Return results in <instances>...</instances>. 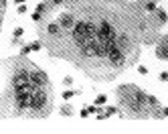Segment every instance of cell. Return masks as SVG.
Returning a JSON list of instances; mask_svg holds the SVG:
<instances>
[{"mask_svg": "<svg viewBox=\"0 0 168 134\" xmlns=\"http://www.w3.org/2000/svg\"><path fill=\"white\" fill-rule=\"evenodd\" d=\"M45 108H49V94L45 91V87H37L29 96V110L43 112Z\"/></svg>", "mask_w": 168, "mask_h": 134, "instance_id": "cell-1", "label": "cell"}, {"mask_svg": "<svg viewBox=\"0 0 168 134\" xmlns=\"http://www.w3.org/2000/svg\"><path fill=\"white\" fill-rule=\"evenodd\" d=\"M69 31H71V39H73V43H75L77 47H79L81 43H85L87 39H91L89 35H87L85 20H75V23H73V27Z\"/></svg>", "mask_w": 168, "mask_h": 134, "instance_id": "cell-2", "label": "cell"}, {"mask_svg": "<svg viewBox=\"0 0 168 134\" xmlns=\"http://www.w3.org/2000/svg\"><path fill=\"white\" fill-rule=\"evenodd\" d=\"M97 41H115V37H118V31H115V27L111 23H107V20H101L99 24H97Z\"/></svg>", "mask_w": 168, "mask_h": 134, "instance_id": "cell-3", "label": "cell"}, {"mask_svg": "<svg viewBox=\"0 0 168 134\" xmlns=\"http://www.w3.org/2000/svg\"><path fill=\"white\" fill-rule=\"evenodd\" d=\"M106 57L110 59V63H111L114 67H122V65L126 63V53L122 51V49L118 47L115 43H111V45H110V51H107Z\"/></svg>", "mask_w": 168, "mask_h": 134, "instance_id": "cell-4", "label": "cell"}, {"mask_svg": "<svg viewBox=\"0 0 168 134\" xmlns=\"http://www.w3.org/2000/svg\"><path fill=\"white\" fill-rule=\"evenodd\" d=\"M29 75H30V82L34 83L37 87H47L49 86V75L37 67H29Z\"/></svg>", "mask_w": 168, "mask_h": 134, "instance_id": "cell-5", "label": "cell"}, {"mask_svg": "<svg viewBox=\"0 0 168 134\" xmlns=\"http://www.w3.org/2000/svg\"><path fill=\"white\" fill-rule=\"evenodd\" d=\"M30 82V75H29V67H20V69H16L14 75H12V87L16 86H22V83Z\"/></svg>", "mask_w": 168, "mask_h": 134, "instance_id": "cell-6", "label": "cell"}, {"mask_svg": "<svg viewBox=\"0 0 168 134\" xmlns=\"http://www.w3.org/2000/svg\"><path fill=\"white\" fill-rule=\"evenodd\" d=\"M73 23H75V16H73L71 12H63V15H59V27H61V31H69L73 27Z\"/></svg>", "mask_w": 168, "mask_h": 134, "instance_id": "cell-7", "label": "cell"}, {"mask_svg": "<svg viewBox=\"0 0 168 134\" xmlns=\"http://www.w3.org/2000/svg\"><path fill=\"white\" fill-rule=\"evenodd\" d=\"M156 57H160V59H168V43L160 41V45L156 47Z\"/></svg>", "mask_w": 168, "mask_h": 134, "instance_id": "cell-8", "label": "cell"}, {"mask_svg": "<svg viewBox=\"0 0 168 134\" xmlns=\"http://www.w3.org/2000/svg\"><path fill=\"white\" fill-rule=\"evenodd\" d=\"M59 33H61V27H59V23H49V24H47V35H51V37H57Z\"/></svg>", "mask_w": 168, "mask_h": 134, "instance_id": "cell-9", "label": "cell"}, {"mask_svg": "<svg viewBox=\"0 0 168 134\" xmlns=\"http://www.w3.org/2000/svg\"><path fill=\"white\" fill-rule=\"evenodd\" d=\"M154 15H156V19H158L160 23H166V20H168V15H166V10H164V8H156V10H154Z\"/></svg>", "mask_w": 168, "mask_h": 134, "instance_id": "cell-10", "label": "cell"}, {"mask_svg": "<svg viewBox=\"0 0 168 134\" xmlns=\"http://www.w3.org/2000/svg\"><path fill=\"white\" fill-rule=\"evenodd\" d=\"M61 96H63V100H65V102H69L73 96H77V91H73V90H65V91L61 94Z\"/></svg>", "mask_w": 168, "mask_h": 134, "instance_id": "cell-11", "label": "cell"}, {"mask_svg": "<svg viewBox=\"0 0 168 134\" xmlns=\"http://www.w3.org/2000/svg\"><path fill=\"white\" fill-rule=\"evenodd\" d=\"M144 10H148V12H154V10H156V2H154V0H148V2L144 4Z\"/></svg>", "mask_w": 168, "mask_h": 134, "instance_id": "cell-12", "label": "cell"}, {"mask_svg": "<svg viewBox=\"0 0 168 134\" xmlns=\"http://www.w3.org/2000/svg\"><path fill=\"white\" fill-rule=\"evenodd\" d=\"M106 102H107V96H106V94H101V96H97V98H95V106H99V108L106 104Z\"/></svg>", "mask_w": 168, "mask_h": 134, "instance_id": "cell-13", "label": "cell"}, {"mask_svg": "<svg viewBox=\"0 0 168 134\" xmlns=\"http://www.w3.org/2000/svg\"><path fill=\"white\" fill-rule=\"evenodd\" d=\"M29 47H30V51H41V49H43V45L38 43V41H33V43H29Z\"/></svg>", "mask_w": 168, "mask_h": 134, "instance_id": "cell-14", "label": "cell"}, {"mask_svg": "<svg viewBox=\"0 0 168 134\" xmlns=\"http://www.w3.org/2000/svg\"><path fill=\"white\" fill-rule=\"evenodd\" d=\"M114 114H118V108H115V106H107V108H106V116H114Z\"/></svg>", "mask_w": 168, "mask_h": 134, "instance_id": "cell-15", "label": "cell"}, {"mask_svg": "<svg viewBox=\"0 0 168 134\" xmlns=\"http://www.w3.org/2000/svg\"><path fill=\"white\" fill-rule=\"evenodd\" d=\"M22 35H24V29H22V27H16V29H14V35H12V39H18V37H22Z\"/></svg>", "mask_w": 168, "mask_h": 134, "instance_id": "cell-16", "label": "cell"}, {"mask_svg": "<svg viewBox=\"0 0 168 134\" xmlns=\"http://www.w3.org/2000/svg\"><path fill=\"white\" fill-rule=\"evenodd\" d=\"M61 114H63V116H71V114H73L71 106H63V108H61Z\"/></svg>", "mask_w": 168, "mask_h": 134, "instance_id": "cell-17", "label": "cell"}, {"mask_svg": "<svg viewBox=\"0 0 168 134\" xmlns=\"http://www.w3.org/2000/svg\"><path fill=\"white\" fill-rule=\"evenodd\" d=\"M41 19H43V12L34 10V12H33V20H34V23H41Z\"/></svg>", "mask_w": 168, "mask_h": 134, "instance_id": "cell-18", "label": "cell"}, {"mask_svg": "<svg viewBox=\"0 0 168 134\" xmlns=\"http://www.w3.org/2000/svg\"><path fill=\"white\" fill-rule=\"evenodd\" d=\"M138 73H140V75H148V67H144V65H138Z\"/></svg>", "mask_w": 168, "mask_h": 134, "instance_id": "cell-19", "label": "cell"}, {"mask_svg": "<svg viewBox=\"0 0 168 134\" xmlns=\"http://www.w3.org/2000/svg\"><path fill=\"white\" fill-rule=\"evenodd\" d=\"M63 83H65V86H71V83H73V77H71V75H67L65 79H63Z\"/></svg>", "mask_w": 168, "mask_h": 134, "instance_id": "cell-20", "label": "cell"}, {"mask_svg": "<svg viewBox=\"0 0 168 134\" xmlns=\"http://www.w3.org/2000/svg\"><path fill=\"white\" fill-rule=\"evenodd\" d=\"M160 82H168V71H162V73H160Z\"/></svg>", "mask_w": 168, "mask_h": 134, "instance_id": "cell-21", "label": "cell"}, {"mask_svg": "<svg viewBox=\"0 0 168 134\" xmlns=\"http://www.w3.org/2000/svg\"><path fill=\"white\" fill-rule=\"evenodd\" d=\"M20 53H22V55H26V53H30V47H29V45H24V47L20 49Z\"/></svg>", "mask_w": 168, "mask_h": 134, "instance_id": "cell-22", "label": "cell"}, {"mask_svg": "<svg viewBox=\"0 0 168 134\" xmlns=\"http://www.w3.org/2000/svg\"><path fill=\"white\" fill-rule=\"evenodd\" d=\"M24 12H26V6H24V4H18V15H24Z\"/></svg>", "mask_w": 168, "mask_h": 134, "instance_id": "cell-23", "label": "cell"}, {"mask_svg": "<svg viewBox=\"0 0 168 134\" xmlns=\"http://www.w3.org/2000/svg\"><path fill=\"white\" fill-rule=\"evenodd\" d=\"M79 116H81V118H87V116H89V112H87V108H83V110L79 112Z\"/></svg>", "mask_w": 168, "mask_h": 134, "instance_id": "cell-24", "label": "cell"}, {"mask_svg": "<svg viewBox=\"0 0 168 134\" xmlns=\"http://www.w3.org/2000/svg\"><path fill=\"white\" fill-rule=\"evenodd\" d=\"M61 2H65V0H51V4H61Z\"/></svg>", "mask_w": 168, "mask_h": 134, "instance_id": "cell-25", "label": "cell"}, {"mask_svg": "<svg viewBox=\"0 0 168 134\" xmlns=\"http://www.w3.org/2000/svg\"><path fill=\"white\" fill-rule=\"evenodd\" d=\"M162 116H168V106H166V108H162Z\"/></svg>", "mask_w": 168, "mask_h": 134, "instance_id": "cell-26", "label": "cell"}, {"mask_svg": "<svg viewBox=\"0 0 168 134\" xmlns=\"http://www.w3.org/2000/svg\"><path fill=\"white\" fill-rule=\"evenodd\" d=\"M16 4H24V2H26V0H14Z\"/></svg>", "mask_w": 168, "mask_h": 134, "instance_id": "cell-27", "label": "cell"}]
</instances>
